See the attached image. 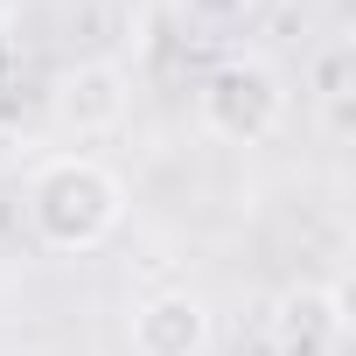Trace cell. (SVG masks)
<instances>
[{
    "label": "cell",
    "mask_w": 356,
    "mask_h": 356,
    "mask_svg": "<svg viewBox=\"0 0 356 356\" xmlns=\"http://www.w3.org/2000/svg\"><path fill=\"white\" fill-rule=\"evenodd\" d=\"M119 217H126V196L112 182V168H98L84 154L49 161L29 182V224L49 252H91L119 231Z\"/></svg>",
    "instance_id": "cell-1"
},
{
    "label": "cell",
    "mask_w": 356,
    "mask_h": 356,
    "mask_svg": "<svg viewBox=\"0 0 356 356\" xmlns=\"http://www.w3.org/2000/svg\"><path fill=\"white\" fill-rule=\"evenodd\" d=\"M196 112H203V126H210L217 140L259 147V140H273L280 119H286V84H280V70L259 63V56H224V63L203 77Z\"/></svg>",
    "instance_id": "cell-2"
},
{
    "label": "cell",
    "mask_w": 356,
    "mask_h": 356,
    "mask_svg": "<svg viewBox=\"0 0 356 356\" xmlns=\"http://www.w3.org/2000/svg\"><path fill=\"white\" fill-rule=\"evenodd\" d=\"M349 335V300L342 286H286L273 300V349L280 356H335Z\"/></svg>",
    "instance_id": "cell-3"
},
{
    "label": "cell",
    "mask_w": 356,
    "mask_h": 356,
    "mask_svg": "<svg viewBox=\"0 0 356 356\" xmlns=\"http://www.w3.org/2000/svg\"><path fill=\"white\" fill-rule=\"evenodd\" d=\"M126 98H133V84H126V70H119V63H77V70H63V77H56L49 112H56V126H63V133L91 140V133H112V126L126 119Z\"/></svg>",
    "instance_id": "cell-4"
},
{
    "label": "cell",
    "mask_w": 356,
    "mask_h": 356,
    "mask_svg": "<svg viewBox=\"0 0 356 356\" xmlns=\"http://www.w3.org/2000/svg\"><path fill=\"white\" fill-rule=\"evenodd\" d=\"M210 349V307L182 286L147 293L133 307V356H203Z\"/></svg>",
    "instance_id": "cell-5"
},
{
    "label": "cell",
    "mask_w": 356,
    "mask_h": 356,
    "mask_svg": "<svg viewBox=\"0 0 356 356\" xmlns=\"http://www.w3.org/2000/svg\"><path fill=\"white\" fill-rule=\"evenodd\" d=\"M252 8H259V0H175V15H182L189 29H203V35H231V29H245Z\"/></svg>",
    "instance_id": "cell-6"
},
{
    "label": "cell",
    "mask_w": 356,
    "mask_h": 356,
    "mask_svg": "<svg viewBox=\"0 0 356 356\" xmlns=\"http://www.w3.org/2000/svg\"><path fill=\"white\" fill-rule=\"evenodd\" d=\"M8 15H15V0H0V22H8Z\"/></svg>",
    "instance_id": "cell-7"
}]
</instances>
